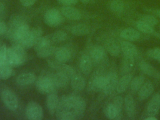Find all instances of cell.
<instances>
[{"instance_id": "obj_35", "label": "cell", "mask_w": 160, "mask_h": 120, "mask_svg": "<svg viewBox=\"0 0 160 120\" xmlns=\"http://www.w3.org/2000/svg\"><path fill=\"white\" fill-rule=\"evenodd\" d=\"M136 25L138 29L143 33L151 34L154 32V29H153L152 26L148 24L147 23L144 22V21H142L141 20L138 21L136 22Z\"/></svg>"}, {"instance_id": "obj_37", "label": "cell", "mask_w": 160, "mask_h": 120, "mask_svg": "<svg viewBox=\"0 0 160 120\" xmlns=\"http://www.w3.org/2000/svg\"><path fill=\"white\" fill-rule=\"evenodd\" d=\"M141 20L152 27L157 25L158 23V19H156L154 16L152 15H144L141 18Z\"/></svg>"}, {"instance_id": "obj_23", "label": "cell", "mask_w": 160, "mask_h": 120, "mask_svg": "<svg viewBox=\"0 0 160 120\" xmlns=\"http://www.w3.org/2000/svg\"><path fill=\"white\" fill-rule=\"evenodd\" d=\"M132 79L131 74H125L119 79H118L116 86V91L118 93L121 94L124 92L128 86L130 85V82Z\"/></svg>"}, {"instance_id": "obj_20", "label": "cell", "mask_w": 160, "mask_h": 120, "mask_svg": "<svg viewBox=\"0 0 160 120\" xmlns=\"http://www.w3.org/2000/svg\"><path fill=\"white\" fill-rule=\"evenodd\" d=\"M139 68L144 74L156 78H160V72L151 64L147 62L144 61H141L139 64Z\"/></svg>"}, {"instance_id": "obj_17", "label": "cell", "mask_w": 160, "mask_h": 120, "mask_svg": "<svg viewBox=\"0 0 160 120\" xmlns=\"http://www.w3.org/2000/svg\"><path fill=\"white\" fill-rule=\"evenodd\" d=\"M160 109V94L157 93L151 98L147 107V112L149 116H155Z\"/></svg>"}, {"instance_id": "obj_2", "label": "cell", "mask_w": 160, "mask_h": 120, "mask_svg": "<svg viewBox=\"0 0 160 120\" xmlns=\"http://www.w3.org/2000/svg\"><path fill=\"white\" fill-rule=\"evenodd\" d=\"M26 59L25 49L18 44H13L7 48L6 64L11 67H17L24 64Z\"/></svg>"}, {"instance_id": "obj_1", "label": "cell", "mask_w": 160, "mask_h": 120, "mask_svg": "<svg viewBox=\"0 0 160 120\" xmlns=\"http://www.w3.org/2000/svg\"><path fill=\"white\" fill-rule=\"evenodd\" d=\"M86 103L79 96L71 94L62 96L56 111V116L59 120H74L81 118L86 110Z\"/></svg>"}, {"instance_id": "obj_46", "label": "cell", "mask_w": 160, "mask_h": 120, "mask_svg": "<svg viewBox=\"0 0 160 120\" xmlns=\"http://www.w3.org/2000/svg\"><path fill=\"white\" fill-rule=\"evenodd\" d=\"M153 12L160 18V9H155L153 11Z\"/></svg>"}, {"instance_id": "obj_40", "label": "cell", "mask_w": 160, "mask_h": 120, "mask_svg": "<svg viewBox=\"0 0 160 120\" xmlns=\"http://www.w3.org/2000/svg\"><path fill=\"white\" fill-rule=\"evenodd\" d=\"M7 47L5 45H2L0 48V66L6 64V54Z\"/></svg>"}, {"instance_id": "obj_43", "label": "cell", "mask_w": 160, "mask_h": 120, "mask_svg": "<svg viewBox=\"0 0 160 120\" xmlns=\"http://www.w3.org/2000/svg\"><path fill=\"white\" fill-rule=\"evenodd\" d=\"M21 4L23 6L29 7L32 6L36 1V0H19Z\"/></svg>"}, {"instance_id": "obj_4", "label": "cell", "mask_w": 160, "mask_h": 120, "mask_svg": "<svg viewBox=\"0 0 160 120\" xmlns=\"http://www.w3.org/2000/svg\"><path fill=\"white\" fill-rule=\"evenodd\" d=\"M36 88L41 94H49L54 92L56 88L52 76H41L36 81Z\"/></svg>"}, {"instance_id": "obj_8", "label": "cell", "mask_w": 160, "mask_h": 120, "mask_svg": "<svg viewBox=\"0 0 160 120\" xmlns=\"http://www.w3.org/2000/svg\"><path fill=\"white\" fill-rule=\"evenodd\" d=\"M1 98L5 106L11 111H16L18 107V98L13 92L9 89H4L1 92Z\"/></svg>"}, {"instance_id": "obj_44", "label": "cell", "mask_w": 160, "mask_h": 120, "mask_svg": "<svg viewBox=\"0 0 160 120\" xmlns=\"http://www.w3.org/2000/svg\"><path fill=\"white\" fill-rule=\"evenodd\" d=\"M79 1L84 4H90V3L94 2L96 0H79Z\"/></svg>"}, {"instance_id": "obj_45", "label": "cell", "mask_w": 160, "mask_h": 120, "mask_svg": "<svg viewBox=\"0 0 160 120\" xmlns=\"http://www.w3.org/2000/svg\"><path fill=\"white\" fill-rule=\"evenodd\" d=\"M4 10H5V6H4V4L2 2H0V14L3 13Z\"/></svg>"}, {"instance_id": "obj_3", "label": "cell", "mask_w": 160, "mask_h": 120, "mask_svg": "<svg viewBox=\"0 0 160 120\" xmlns=\"http://www.w3.org/2000/svg\"><path fill=\"white\" fill-rule=\"evenodd\" d=\"M52 42L50 36L40 37L33 46L37 56L46 58L54 53L56 49L52 45Z\"/></svg>"}, {"instance_id": "obj_15", "label": "cell", "mask_w": 160, "mask_h": 120, "mask_svg": "<svg viewBox=\"0 0 160 120\" xmlns=\"http://www.w3.org/2000/svg\"><path fill=\"white\" fill-rule=\"evenodd\" d=\"M121 51L123 52L125 56L136 57L138 55V51L136 47L128 41H122L120 43Z\"/></svg>"}, {"instance_id": "obj_18", "label": "cell", "mask_w": 160, "mask_h": 120, "mask_svg": "<svg viewBox=\"0 0 160 120\" xmlns=\"http://www.w3.org/2000/svg\"><path fill=\"white\" fill-rule=\"evenodd\" d=\"M71 86L76 91H82L86 86V81L83 76L79 74L75 73L70 79Z\"/></svg>"}, {"instance_id": "obj_14", "label": "cell", "mask_w": 160, "mask_h": 120, "mask_svg": "<svg viewBox=\"0 0 160 120\" xmlns=\"http://www.w3.org/2000/svg\"><path fill=\"white\" fill-rule=\"evenodd\" d=\"M154 88L152 83L150 81L144 82L142 86L139 89L138 94V99L140 101H144L148 98H149L154 92Z\"/></svg>"}, {"instance_id": "obj_5", "label": "cell", "mask_w": 160, "mask_h": 120, "mask_svg": "<svg viewBox=\"0 0 160 120\" xmlns=\"http://www.w3.org/2000/svg\"><path fill=\"white\" fill-rule=\"evenodd\" d=\"M62 14L61 11L56 8L48 9L44 14V21L48 26L56 27L63 21Z\"/></svg>"}, {"instance_id": "obj_12", "label": "cell", "mask_w": 160, "mask_h": 120, "mask_svg": "<svg viewBox=\"0 0 160 120\" xmlns=\"http://www.w3.org/2000/svg\"><path fill=\"white\" fill-rule=\"evenodd\" d=\"M106 77V84L102 91L106 94H109L114 90L115 88H116L118 78L117 74L114 72H110Z\"/></svg>"}, {"instance_id": "obj_16", "label": "cell", "mask_w": 160, "mask_h": 120, "mask_svg": "<svg viewBox=\"0 0 160 120\" xmlns=\"http://www.w3.org/2000/svg\"><path fill=\"white\" fill-rule=\"evenodd\" d=\"M54 57L56 61L64 63L69 61L71 58V52L69 49L65 47H61L56 49L54 51Z\"/></svg>"}, {"instance_id": "obj_21", "label": "cell", "mask_w": 160, "mask_h": 120, "mask_svg": "<svg viewBox=\"0 0 160 120\" xmlns=\"http://www.w3.org/2000/svg\"><path fill=\"white\" fill-rule=\"evenodd\" d=\"M141 33L135 29L128 28L123 29L120 32V36L127 41H137L141 38Z\"/></svg>"}, {"instance_id": "obj_27", "label": "cell", "mask_w": 160, "mask_h": 120, "mask_svg": "<svg viewBox=\"0 0 160 120\" xmlns=\"http://www.w3.org/2000/svg\"><path fill=\"white\" fill-rule=\"evenodd\" d=\"M69 31L76 36H84L89 32V28L86 24L80 23L69 27Z\"/></svg>"}, {"instance_id": "obj_19", "label": "cell", "mask_w": 160, "mask_h": 120, "mask_svg": "<svg viewBox=\"0 0 160 120\" xmlns=\"http://www.w3.org/2000/svg\"><path fill=\"white\" fill-rule=\"evenodd\" d=\"M79 67L85 74H88L91 72L92 67V61L89 55L83 54L81 56L79 61Z\"/></svg>"}, {"instance_id": "obj_24", "label": "cell", "mask_w": 160, "mask_h": 120, "mask_svg": "<svg viewBox=\"0 0 160 120\" xmlns=\"http://www.w3.org/2000/svg\"><path fill=\"white\" fill-rule=\"evenodd\" d=\"M36 81V76L34 73L26 72L19 74L16 78V82L20 86H28Z\"/></svg>"}, {"instance_id": "obj_41", "label": "cell", "mask_w": 160, "mask_h": 120, "mask_svg": "<svg viewBox=\"0 0 160 120\" xmlns=\"http://www.w3.org/2000/svg\"><path fill=\"white\" fill-rule=\"evenodd\" d=\"M63 6H72L77 3L78 0H57Z\"/></svg>"}, {"instance_id": "obj_29", "label": "cell", "mask_w": 160, "mask_h": 120, "mask_svg": "<svg viewBox=\"0 0 160 120\" xmlns=\"http://www.w3.org/2000/svg\"><path fill=\"white\" fill-rule=\"evenodd\" d=\"M105 46L108 52L113 56H118L121 52L120 46L113 39L108 40L105 44Z\"/></svg>"}, {"instance_id": "obj_10", "label": "cell", "mask_w": 160, "mask_h": 120, "mask_svg": "<svg viewBox=\"0 0 160 120\" xmlns=\"http://www.w3.org/2000/svg\"><path fill=\"white\" fill-rule=\"evenodd\" d=\"M63 16L71 20H79L82 17L81 11L72 6H63L60 8Z\"/></svg>"}, {"instance_id": "obj_28", "label": "cell", "mask_w": 160, "mask_h": 120, "mask_svg": "<svg viewBox=\"0 0 160 120\" xmlns=\"http://www.w3.org/2000/svg\"><path fill=\"white\" fill-rule=\"evenodd\" d=\"M124 108L127 115L129 118L134 116L135 114V102L133 97L128 94L124 99Z\"/></svg>"}, {"instance_id": "obj_36", "label": "cell", "mask_w": 160, "mask_h": 120, "mask_svg": "<svg viewBox=\"0 0 160 120\" xmlns=\"http://www.w3.org/2000/svg\"><path fill=\"white\" fill-rule=\"evenodd\" d=\"M67 36H68L67 33L62 30L57 31L50 36L52 42H62L66 39Z\"/></svg>"}, {"instance_id": "obj_11", "label": "cell", "mask_w": 160, "mask_h": 120, "mask_svg": "<svg viewBox=\"0 0 160 120\" xmlns=\"http://www.w3.org/2000/svg\"><path fill=\"white\" fill-rule=\"evenodd\" d=\"M49 65L52 68L61 72L64 74L66 75L70 79L76 73L74 69L69 65L64 64L62 62H59L57 61H49Z\"/></svg>"}, {"instance_id": "obj_13", "label": "cell", "mask_w": 160, "mask_h": 120, "mask_svg": "<svg viewBox=\"0 0 160 120\" xmlns=\"http://www.w3.org/2000/svg\"><path fill=\"white\" fill-rule=\"evenodd\" d=\"M106 77L103 76H97L92 78L89 82V89L92 91L98 92L102 91L106 84Z\"/></svg>"}, {"instance_id": "obj_31", "label": "cell", "mask_w": 160, "mask_h": 120, "mask_svg": "<svg viewBox=\"0 0 160 120\" xmlns=\"http://www.w3.org/2000/svg\"><path fill=\"white\" fill-rule=\"evenodd\" d=\"M145 81V77L144 75H138L132 78L130 82V88L133 92H138Z\"/></svg>"}, {"instance_id": "obj_6", "label": "cell", "mask_w": 160, "mask_h": 120, "mask_svg": "<svg viewBox=\"0 0 160 120\" xmlns=\"http://www.w3.org/2000/svg\"><path fill=\"white\" fill-rule=\"evenodd\" d=\"M42 31L41 28L38 26L34 27L33 28L30 29L28 35L19 44L24 49L31 48L34 46L38 39L42 36Z\"/></svg>"}, {"instance_id": "obj_7", "label": "cell", "mask_w": 160, "mask_h": 120, "mask_svg": "<svg viewBox=\"0 0 160 120\" xmlns=\"http://www.w3.org/2000/svg\"><path fill=\"white\" fill-rule=\"evenodd\" d=\"M26 115L29 120H41L43 117L42 108L38 103L31 101L26 106Z\"/></svg>"}, {"instance_id": "obj_42", "label": "cell", "mask_w": 160, "mask_h": 120, "mask_svg": "<svg viewBox=\"0 0 160 120\" xmlns=\"http://www.w3.org/2000/svg\"><path fill=\"white\" fill-rule=\"evenodd\" d=\"M7 29H8L7 24L2 19H0V36L6 34Z\"/></svg>"}, {"instance_id": "obj_48", "label": "cell", "mask_w": 160, "mask_h": 120, "mask_svg": "<svg viewBox=\"0 0 160 120\" xmlns=\"http://www.w3.org/2000/svg\"><path fill=\"white\" fill-rule=\"evenodd\" d=\"M2 44H1V43H0V48H1V46H2Z\"/></svg>"}, {"instance_id": "obj_26", "label": "cell", "mask_w": 160, "mask_h": 120, "mask_svg": "<svg viewBox=\"0 0 160 120\" xmlns=\"http://www.w3.org/2000/svg\"><path fill=\"white\" fill-rule=\"evenodd\" d=\"M54 83L56 88H65L69 84L70 78L61 72H58L52 76Z\"/></svg>"}, {"instance_id": "obj_33", "label": "cell", "mask_w": 160, "mask_h": 120, "mask_svg": "<svg viewBox=\"0 0 160 120\" xmlns=\"http://www.w3.org/2000/svg\"><path fill=\"white\" fill-rule=\"evenodd\" d=\"M13 74L12 67L6 64L0 66V79H8L11 78Z\"/></svg>"}, {"instance_id": "obj_39", "label": "cell", "mask_w": 160, "mask_h": 120, "mask_svg": "<svg viewBox=\"0 0 160 120\" xmlns=\"http://www.w3.org/2000/svg\"><path fill=\"white\" fill-rule=\"evenodd\" d=\"M113 104L116 106L119 112V115L121 114L123 106V99L121 96H116L113 99Z\"/></svg>"}, {"instance_id": "obj_38", "label": "cell", "mask_w": 160, "mask_h": 120, "mask_svg": "<svg viewBox=\"0 0 160 120\" xmlns=\"http://www.w3.org/2000/svg\"><path fill=\"white\" fill-rule=\"evenodd\" d=\"M147 55L158 61L160 59V48H155L152 49H150L147 51Z\"/></svg>"}, {"instance_id": "obj_34", "label": "cell", "mask_w": 160, "mask_h": 120, "mask_svg": "<svg viewBox=\"0 0 160 120\" xmlns=\"http://www.w3.org/2000/svg\"><path fill=\"white\" fill-rule=\"evenodd\" d=\"M105 115L108 119H116L119 116L118 109L113 103H110L106 106L105 109Z\"/></svg>"}, {"instance_id": "obj_25", "label": "cell", "mask_w": 160, "mask_h": 120, "mask_svg": "<svg viewBox=\"0 0 160 120\" xmlns=\"http://www.w3.org/2000/svg\"><path fill=\"white\" fill-rule=\"evenodd\" d=\"M59 99L56 92H52L49 93L46 98V106L49 113L53 115L56 111Z\"/></svg>"}, {"instance_id": "obj_47", "label": "cell", "mask_w": 160, "mask_h": 120, "mask_svg": "<svg viewBox=\"0 0 160 120\" xmlns=\"http://www.w3.org/2000/svg\"><path fill=\"white\" fill-rule=\"evenodd\" d=\"M146 119H150V120H156L157 118L154 116H150L148 118H146Z\"/></svg>"}, {"instance_id": "obj_30", "label": "cell", "mask_w": 160, "mask_h": 120, "mask_svg": "<svg viewBox=\"0 0 160 120\" xmlns=\"http://www.w3.org/2000/svg\"><path fill=\"white\" fill-rule=\"evenodd\" d=\"M134 65V58L131 56H125L121 64L122 73L125 74L129 72Z\"/></svg>"}, {"instance_id": "obj_32", "label": "cell", "mask_w": 160, "mask_h": 120, "mask_svg": "<svg viewBox=\"0 0 160 120\" xmlns=\"http://www.w3.org/2000/svg\"><path fill=\"white\" fill-rule=\"evenodd\" d=\"M109 9L115 13H121L125 10V2L122 0H111L109 4Z\"/></svg>"}, {"instance_id": "obj_22", "label": "cell", "mask_w": 160, "mask_h": 120, "mask_svg": "<svg viewBox=\"0 0 160 120\" xmlns=\"http://www.w3.org/2000/svg\"><path fill=\"white\" fill-rule=\"evenodd\" d=\"M106 55L105 49L101 46L96 45L93 46L90 51V58L95 62L101 61Z\"/></svg>"}, {"instance_id": "obj_49", "label": "cell", "mask_w": 160, "mask_h": 120, "mask_svg": "<svg viewBox=\"0 0 160 120\" xmlns=\"http://www.w3.org/2000/svg\"><path fill=\"white\" fill-rule=\"evenodd\" d=\"M158 62H159V63H160V59H159V61H158Z\"/></svg>"}, {"instance_id": "obj_9", "label": "cell", "mask_w": 160, "mask_h": 120, "mask_svg": "<svg viewBox=\"0 0 160 120\" xmlns=\"http://www.w3.org/2000/svg\"><path fill=\"white\" fill-rule=\"evenodd\" d=\"M26 22V19L24 16L20 14H12L11 16L8 24V29L6 33L7 37L11 35L19 26Z\"/></svg>"}]
</instances>
